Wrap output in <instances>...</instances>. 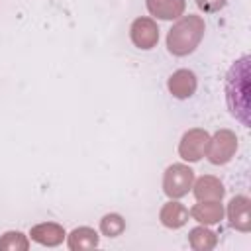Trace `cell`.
I'll return each mask as SVG.
<instances>
[{
    "label": "cell",
    "mask_w": 251,
    "mask_h": 251,
    "mask_svg": "<svg viewBox=\"0 0 251 251\" xmlns=\"http://www.w3.org/2000/svg\"><path fill=\"white\" fill-rule=\"evenodd\" d=\"M206 31V24L200 16L188 14L180 16V20L169 29L167 33V49L175 57H186L190 55L202 41Z\"/></svg>",
    "instance_id": "1"
},
{
    "label": "cell",
    "mask_w": 251,
    "mask_h": 251,
    "mask_svg": "<svg viewBox=\"0 0 251 251\" xmlns=\"http://www.w3.org/2000/svg\"><path fill=\"white\" fill-rule=\"evenodd\" d=\"M192 182H194V171L184 163H173L171 167H167L163 175V192L169 198L178 200L190 192Z\"/></svg>",
    "instance_id": "2"
},
{
    "label": "cell",
    "mask_w": 251,
    "mask_h": 251,
    "mask_svg": "<svg viewBox=\"0 0 251 251\" xmlns=\"http://www.w3.org/2000/svg\"><path fill=\"white\" fill-rule=\"evenodd\" d=\"M237 151V135L231 129H218L208 143L206 157L212 165H226Z\"/></svg>",
    "instance_id": "3"
},
{
    "label": "cell",
    "mask_w": 251,
    "mask_h": 251,
    "mask_svg": "<svg viewBox=\"0 0 251 251\" xmlns=\"http://www.w3.org/2000/svg\"><path fill=\"white\" fill-rule=\"evenodd\" d=\"M208 143H210V133L206 129L192 127V129L184 131V135L180 137V141H178V155H180L182 161L196 163L202 157H206Z\"/></svg>",
    "instance_id": "4"
},
{
    "label": "cell",
    "mask_w": 251,
    "mask_h": 251,
    "mask_svg": "<svg viewBox=\"0 0 251 251\" xmlns=\"http://www.w3.org/2000/svg\"><path fill=\"white\" fill-rule=\"evenodd\" d=\"M129 37L137 49L149 51L159 41V25L153 18H135L129 27Z\"/></svg>",
    "instance_id": "5"
},
{
    "label": "cell",
    "mask_w": 251,
    "mask_h": 251,
    "mask_svg": "<svg viewBox=\"0 0 251 251\" xmlns=\"http://www.w3.org/2000/svg\"><path fill=\"white\" fill-rule=\"evenodd\" d=\"M249 198L239 194V196H233L227 204V220H229V226L237 231H251V218H249Z\"/></svg>",
    "instance_id": "6"
},
{
    "label": "cell",
    "mask_w": 251,
    "mask_h": 251,
    "mask_svg": "<svg viewBox=\"0 0 251 251\" xmlns=\"http://www.w3.org/2000/svg\"><path fill=\"white\" fill-rule=\"evenodd\" d=\"M196 86H198V80H196V75L188 69H178L175 71L169 80H167V88L169 92L178 98V100H184V98H190L194 92H196Z\"/></svg>",
    "instance_id": "7"
},
{
    "label": "cell",
    "mask_w": 251,
    "mask_h": 251,
    "mask_svg": "<svg viewBox=\"0 0 251 251\" xmlns=\"http://www.w3.org/2000/svg\"><path fill=\"white\" fill-rule=\"evenodd\" d=\"M192 194L198 202H212V200H222L226 194V188L220 178L212 175H204L192 182Z\"/></svg>",
    "instance_id": "8"
},
{
    "label": "cell",
    "mask_w": 251,
    "mask_h": 251,
    "mask_svg": "<svg viewBox=\"0 0 251 251\" xmlns=\"http://www.w3.org/2000/svg\"><path fill=\"white\" fill-rule=\"evenodd\" d=\"M29 237L39 243V245H45V247H57L63 243V239L67 237L65 233V227L61 224H55V222H43V224H37L31 227L29 231Z\"/></svg>",
    "instance_id": "9"
},
{
    "label": "cell",
    "mask_w": 251,
    "mask_h": 251,
    "mask_svg": "<svg viewBox=\"0 0 251 251\" xmlns=\"http://www.w3.org/2000/svg\"><path fill=\"white\" fill-rule=\"evenodd\" d=\"M188 216L192 220H196L202 226H212L218 224L224 218V206L222 200H212V202H198L190 208Z\"/></svg>",
    "instance_id": "10"
},
{
    "label": "cell",
    "mask_w": 251,
    "mask_h": 251,
    "mask_svg": "<svg viewBox=\"0 0 251 251\" xmlns=\"http://www.w3.org/2000/svg\"><path fill=\"white\" fill-rule=\"evenodd\" d=\"M159 220L165 227L169 229H178L188 222V208L184 204H180L178 200H169L167 204H163L161 212H159Z\"/></svg>",
    "instance_id": "11"
},
{
    "label": "cell",
    "mask_w": 251,
    "mask_h": 251,
    "mask_svg": "<svg viewBox=\"0 0 251 251\" xmlns=\"http://www.w3.org/2000/svg\"><path fill=\"white\" fill-rule=\"evenodd\" d=\"M147 10L159 20H176L184 14L186 0H147Z\"/></svg>",
    "instance_id": "12"
},
{
    "label": "cell",
    "mask_w": 251,
    "mask_h": 251,
    "mask_svg": "<svg viewBox=\"0 0 251 251\" xmlns=\"http://www.w3.org/2000/svg\"><path fill=\"white\" fill-rule=\"evenodd\" d=\"M100 243V237L98 233L92 229V227H75L69 235H67V245L71 251H88V249H94L98 247Z\"/></svg>",
    "instance_id": "13"
},
{
    "label": "cell",
    "mask_w": 251,
    "mask_h": 251,
    "mask_svg": "<svg viewBox=\"0 0 251 251\" xmlns=\"http://www.w3.org/2000/svg\"><path fill=\"white\" fill-rule=\"evenodd\" d=\"M188 243L194 251H210L218 245V235L212 229H208L206 226H198V227L190 229Z\"/></svg>",
    "instance_id": "14"
},
{
    "label": "cell",
    "mask_w": 251,
    "mask_h": 251,
    "mask_svg": "<svg viewBox=\"0 0 251 251\" xmlns=\"http://www.w3.org/2000/svg\"><path fill=\"white\" fill-rule=\"evenodd\" d=\"M29 239L22 231H6L0 237V251H27Z\"/></svg>",
    "instance_id": "15"
},
{
    "label": "cell",
    "mask_w": 251,
    "mask_h": 251,
    "mask_svg": "<svg viewBox=\"0 0 251 251\" xmlns=\"http://www.w3.org/2000/svg\"><path fill=\"white\" fill-rule=\"evenodd\" d=\"M124 229H126V222L120 214H106L100 220V231L108 237H118L124 233Z\"/></svg>",
    "instance_id": "16"
},
{
    "label": "cell",
    "mask_w": 251,
    "mask_h": 251,
    "mask_svg": "<svg viewBox=\"0 0 251 251\" xmlns=\"http://www.w3.org/2000/svg\"><path fill=\"white\" fill-rule=\"evenodd\" d=\"M227 0H196V6L206 14H216L226 6Z\"/></svg>",
    "instance_id": "17"
}]
</instances>
